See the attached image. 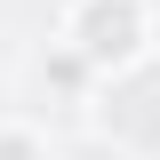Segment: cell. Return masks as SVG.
Instances as JSON below:
<instances>
[{
	"label": "cell",
	"instance_id": "cell-1",
	"mask_svg": "<svg viewBox=\"0 0 160 160\" xmlns=\"http://www.w3.org/2000/svg\"><path fill=\"white\" fill-rule=\"evenodd\" d=\"M64 48L96 80H112V72H128V64L152 56V8H144V0H72Z\"/></svg>",
	"mask_w": 160,
	"mask_h": 160
},
{
	"label": "cell",
	"instance_id": "cell-5",
	"mask_svg": "<svg viewBox=\"0 0 160 160\" xmlns=\"http://www.w3.org/2000/svg\"><path fill=\"white\" fill-rule=\"evenodd\" d=\"M152 56H160V16H152Z\"/></svg>",
	"mask_w": 160,
	"mask_h": 160
},
{
	"label": "cell",
	"instance_id": "cell-2",
	"mask_svg": "<svg viewBox=\"0 0 160 160\" xmlns=\"http://www.w3.org/2000/svg\"><path fill=\"white\" fill-rule=\"evenodd\" d=\"M88 104H96V136L112 144V152L160 160V56H144V64H128V72L96 80Z\"/></svg>",
	"mask_w": 160,
	"mask_h": 160
},
{
	"label": "cell",
	"instance_id": "cell-3",
	"mask_svg": "<svg viewBox=\"0 0 160 160\" xmlns=\"http://www.w3.org/2000/svg\"><path fill=\"white\" fill-rule=\"evenodd\" d=\"M0 160H48L40 128H24V120H0Z\"/></svg>",
	"mask_w": 160,
	"mask_h": 160
},
{
	"label": "cell",
	"instance_id": "cell-4",
	"mask_svg": "<svg viewBox=\"0 0 160 160\" xmlns=\"http://www.w3.org/2000/svg\"><path fill=\"white\" fill-rule=\"evenodd\" d=\"M0 120H8V80H0Z\"/></svg>",
	"mask_w": 160,
	"mask_h": 160
}]
</instances>
